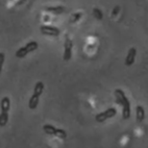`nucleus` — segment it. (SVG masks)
Returning a JSON list of instances; mask_svg holds the SVG:
<instances>
[{
    "label": "nucleus",
    "instance_id": "dca6fc26",
    "mask_svg": "<svg viewBox=\"0 0 148 148\" xmlns=\"http://www.w3.org/2000/svg\"><path fill=\"white\" fill-rule=\"evenodd\" d=\"M4 61H5V54L3 52H0V74H1V71H2V67H3V64H4Z\"/></svg>",
    "mask_w": 148,
    "mask_h": 148
},
{
    "label": "nucleus",
    "instance_id": "4468645a",
    "mask_svg": "<svg viewBox=\"0 0 148 148\" xmlns=\"http://www.w3.org/2000/svg\"><path fill=\"white\" fill-rule=\"evenodd\" d=\"M93 15L97 20H102L103 19V13L99 8H93Z\"/></svg>",
    "mask_w": 148,
    "mask_h": 148
},
{
    "label": "nucleus",
    "instance_id": "ddd939ff",
    "mask_svg": "<svg viewBox=\"0 0 148 148\" xmlns=\"http://www.w3.org/2000/svg\"><path fill=\"white\" fill-rule=\"evenodd\" d=\"M8 113H4V112H1L0 113V126L3 127L8 124Z\"/></svg>",
    "mask_w": 148,
    "mask_h": 148
},
{
    "label": "nucleus",
    "instance_id": "7ed1b4c3",
    "mask_svg": "<svg viewBox=\"0 0 148 148\" xmlns=\"http://www.w3.org/2000/svg\"><path fill=\"white\" fill-rule=\"evenodd\" d=\"M43 130H44V132L47 134V135L56 136V137L62 139V140H64V139H66L67 138V132H65V130H61V128H56V127H54L51 124L43 125Z\"/></svg>",
    "mask_w": 148,
    "mask_h": 148
},
{
    "label": "nucleus",
    "instance_id": "20e7f679",
    "mask_svg": "<svg viewBox=\"0 0 148 148\" xmlns=\"http://www.w3.org/2000/svg\"><path fill=\"white\" fill-rule=\"evenodd\" d=\"M117 114V110L115 108H108L106 111L101 112V113H98L95 116V121L98 122V123H102L106 120L111 119L113 117H115Z\"/></svg>",
    "mask_w": 148,
    "mask_h": 148
},
{
    "label": "nucleus",
    "instance_id": "f3484780",
    "mask_svg": "<svg viewBox=\"0 0 148 148\" xmlns=\"http://www.w3.org/2000/svg\"><path fill=\"white\" fill-rule=\"evenodd\" d=\"M119 12H120V6H116V8L113 10V12H112V16L114 17V16H116V15H118Z\"/></svg>",
    "mask_w": 148,
    "mask_h": 148
},
{
    "label": "nucleus",
    "instance_id": "9d476101",
    "mask_svg": "<svg viewBox=\"0 0 148 148\" xmlns=\"http://www.w3.org/2000/svg\"><path fill=\"white\" fill-rule=\"evenodd\" d=\"M45 11L52 15H61L65 12V8L64 6H48L45 8Z\"/></svg>",
    "mask_w": 148,
    "mask_h": 148
},
{
    "label": "nucleus",
    "instance_id": "1a4fd4ad",
    "mask_svg": "<svg viewBox=\"0 0 148 148\" xmlns=\"http://www.w3.org/2000/svg\"><path fill=\"white\" fill-rule=\"evenodd\" d=\"M10 108H11V100L8 97H3L0 101V108H1V112H4V113H8L10 111Z\"/></svg>",
    "mask_w": 148,
    "mask_h": 148
},
{
    "label": "nucleus",
    "instance_id": "f8f14e48",
    "mask_svg": "<svg viewBox=\"0 0 148 148\" xmlns=\"http://www.w3.org/2000/svg\"><path fill=\"white\" fill-rule=\"evenodd\" d=\"M44 89H45V86L43 84L42 82H38L34 86V94L37 96H41L42 95V93L44 92Z\"/></svg>",
    "mask_w": 148,
    "mask_h": 148
},
{
    "label": "nucleus",
    "instance_id": "f257e3e1",
    "mask_svg": "<svg viewBox=\"0 0 148 148\" xmlns=\"http://www.w3.org/2000/svg\"><path fill=\"white\" fill-rule=\"evenodd\" d=\"M115 96L117 98V101L122 106V117L123 119L127 120L130 118V102L128 98L125 96L124 92L120 89H116Z\"/></svg>",
    "mask_w": 148,
    "mask_h": 148
},
{
    "label": "nucleus",
    "instance_id": "9b49d317",
    "mask_svg": "<svg viewBox=\"0 0 148 148\" xmlns=\"http://www.w3.org/2000/svg\"><path fill=\"white\" fill-rule=\"evenodd\" d=\"M39 98H40V96H37V95H34V94H32V97L29 98L28 108H30V110H36V108H37L38 104H39Z\"/></svg>",
    "mask_w": 148,
    "mask_h": 148
},
{
    "label": "nucleus",
    "instance_id": "39448f33",
    "mask_svg": "<svg viewBox=\"0 0 148 148\" xmlns=\"http://www.w3.org/2000/svg\"><path fill=\"white\" fill-rule=\"evenodd\" d=\"M65 50H64V61L68 62L72 58V49H73V42L70 38H66L65 41Z\"/></svg>",
    "mask_w": 148,
    "mask_h": 148
},
{
    "label": "nucleus",
    "instance_id": "423d86ee",
    "mask_svg": "<svg viewBox=\"0 0 148 148\" xmlns=\"http://www.w3.org/2000/svg\"><path fill=\"white\" fill-rule=\"evenodd\" d=\"M40 30L43 34H45V36H51V37H58L60 36L61 32H60V29L58 27H54V26H50V25H42L40 27Z\"/></svg>",
    "mask_w": 148,
    "mask_h": 148
},
{
    "label": "nucleus",
    "instance_id": "f03ea898",
    "mask_svg": "<svg viewBox=\"0 0 148 148\" xmlns=\"http://www.w3.org/2000/svg\"><path fill=\"white\" fill-rule=\"evenodd\" d=\"M38 48H39V44H38V42H36V41H32V42L27 43L26 45L23 46V47L19 48L18 50L16 51V56L18 58H25L29 52H32V51L37 50Z\"/></svg>",
    "mask_w": 148,
    "mask_h": 148
},
{
    "label": "nucleus",
    "instance_id": "2eb2a0df",
    "mask_svg": "<svg viewBox=\"0 0 148 148\" xmlns=\"http://www.w3.org/2000/svg\"><path fill=\"white\" fill-rule=\"evenodd\" d=\"M82 13L73 14V15H72V17H71V19H70V22H71V23H75V22L79 21V19L82 18Z\"/></svg>",
    "mask_w": 148,
    "mask_h": 148
},
{
    "label": "nucleus",
    "instance_id": "0eeeda50",
    "mask_svg": "<svg viewBox=\"0 0 148 148\" xmlns=\"http://www.w3.org/2000/svg\"><path fill=\"white\" fill-rule=\"evenodd\" d=\"M136 56H137V49H136L135 47H132L130 50H128L126 58H125V61H124L125 66H127V67L132 66V64L135 63Z\"/></svg>",
    "mask_w": 148,
    "mask_h": 148
},
{
    "label": "nucleus",
    "instance_id": "6e6552de",
    "mask_svg": "<svg viewBox=\"0 0 148 148\" xmlns=\"http://www.w3.org/2000/svg\"><path fill=\"white\" fill-rule=\"evenodd\" d=\"M136 119L139 123L143 122V120L145 119V110L142 106H138L136 108Z\"/></svg>",
    "mask_w": 148,
    "mask_h": 148
}]
</instances>
